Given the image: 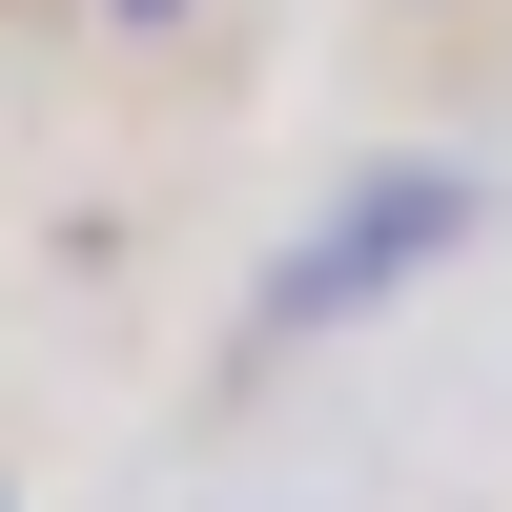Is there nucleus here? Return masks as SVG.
Returning a JSON list of instances; mask_svg holds the SVG:
<instances>
[{
	"label": "nucleus",
	"instance_id": "nucleus-2",
	"mask_svg": "<svg viewBox=\"0 0 512 512\" xmlns=\"http://www.w3.org/2000/svg\"><path fill=\"white\" fill-rule=\"evenodd\" d=\"M103 21H185V0H103Z\"/></svg>",
	"mask_w": 512,
	"mask_h": 512
},
{
	"label": "nucleus",
	"instance_id": "nucleus-1",
	"mask_svg": "<svg viewBox=\"0 0 512 512\" xmlns=\"http://www.w3.org/2000/svg\"><path fill=\"white\" fill-rule=\"evenodd\" d=\"M431 246H472V185H451V164H369V185L328 205V226L287 246V267H267V349H308V328L390 308V287L431 267Z\"/></svg>",
	"mask_w": 512,
	"mask_h": 512
}]
</instances>
